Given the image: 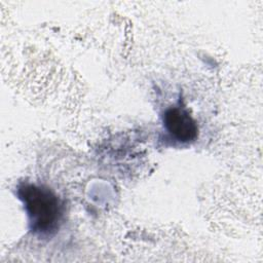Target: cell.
<instances>
[{"instance_id": "7a4b0ae2", "label": "cell", "mask_w": 263, "mask_h": 263, "mask_svg": "<svg viewBox=\"0 0 263 263\" xmlns=\"http://www.w3.org/2000/svg\"><path fill=\"white\" fill-rule=\"evenodd\" d=\"M166 132L181 143L193 141L197 136V124L189 112L183 107H171L163 114Z\"/></svg>"}, {"instance_id": "6da1fadb", "label": "cell", "mask_w": 263, "mask_h": 263, "mask_svg": "<svg viewBox=\"0 0 263 263\" xmlns=\"http://www.w3.org/2000/svg\"><path fill=\"white\" fill-rule=\"evenodd\" d=\"M17 196L25 206L30 230L34 234L50 236L57 232L65 206L52 190L45 186L23 183L17 187Z\"/></svg>"}]
</instances>
